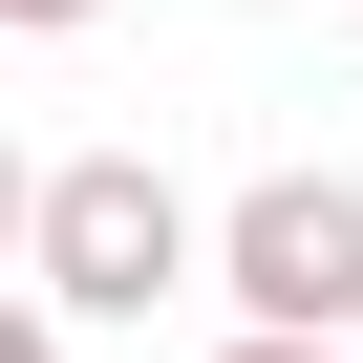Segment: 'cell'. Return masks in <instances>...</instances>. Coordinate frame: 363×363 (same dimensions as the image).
Here are the masks:
<instances>
[{
	"instance_id": "cell-1",
	"label": "cell",
	"mask_w": 363,
	"mask_h": 363,
	"mask_svg": "<svg viewBox=\"0 0 363 363\" xmlns=\"http://www.w3.org/2000/svg\"><path fill=\"white\" fill-rule=\"evenodd\" d=\"M22 257H43V299H65V320H150V299H193V278H214L193 193H171L150 150H65L43 193H22Z\"/></svg>"
},
{
	"instance_id": "cell-2",
	"label": "cell",
	"mask_w": 363,
	"mask_h": 363,
	"mask_svg": "<svg viewBox=\"0 0 363 363\" xmlns=\"http://www.w3.org/2000/svg\"><path fill=\"white\" fill-rule=\"evenodd\" d=\"M214 299L278 320V342H342L363 320V193L342 171H257V193L214 214Z\"/></svg>"
},
{
	"instance_id": "cell-3",
	"label": "cell",
	"mask_w": 363,
	"mask_h": 363,
	"mask_svg": "<svg viewBox=\"0 0 363 363\" xmlns=\"http://www.w3.org/2000/svg\"><path fill=\"white\" fill-rule=\"evenodd\" d=\"M214 363H363V342H278V320H235V342H214Z\"/></svg>"
},
{
	"instance_id": "cell-4",
	"label": "cell",
	"mask_w": 363,
	"mask_h": 363,
	"mask_svg": "<svg viewBox=\"0 0 363 363\" xmlns=\"http://www.w3.org/2000/svg\"><path fill=\"white\" fill-rule=\"evenodd\" d=\"M0 363H65V320H43V299H0Z\"/></svg>"
},
{
	"instance_id": "cell-5",
	"label": "cell",
	"mask_w": 363,
	"mask_h": 363,
	"mask_svg": "<svg viewBox=\"0 0 363 363\" xmlns=\"http://www.w3.org/2000/svg\"><path fill=\"white\" fill-rule=\"evenodd\" d=\"M22 193H43V171H22V150H0V257H22Z\"/></svg>"
},
{
	"instance_id": "cell-6",
	"label": "cell",
	"mask_w": 363,
	"mask_h": 363,
	"mask_svg": "<svg viewBox=\"0 0 363 363\" xmlns=\"http://www.w3.org/2000/svg\"><path fill=\"white\" fill-rule=\"evenodd\" d=\"M0 22H22V43H43V22H107V0H0Z\"/></svg>"
}]
</instances>
